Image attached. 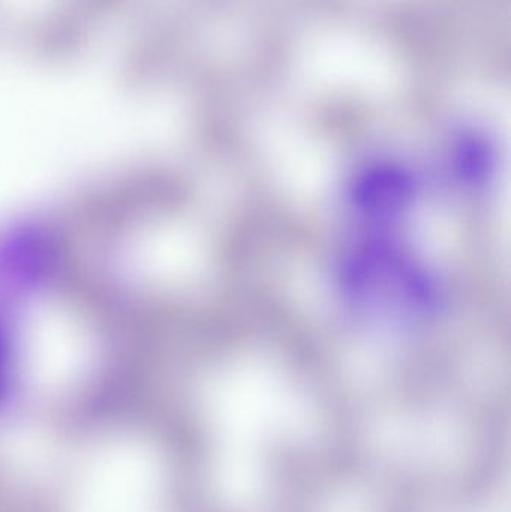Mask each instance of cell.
Instances as JSON below:
<instances>
[{"instance_id": "obj_1", "label": "cell", "mask_w": 511, "mask_h": 512, "mask_svg": "<svg viewBox=\"0 0 511 512\" xmlns=\"http://www.w3.org/2000/svg\"><path fill=\"white\" fill-rule=\"evenodd\" d=\"M11 342L5 328L0 324V399L8 388L9 375H11Z\"/></svg>"}]
</instances>
